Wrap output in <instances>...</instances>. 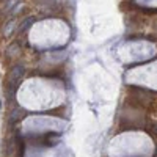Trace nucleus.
<instances>
[{"mask_svg":"<svg viewBox=\"0 0 157 157\" xmlns=\"http://www.w3.org/2000/svg\"><path fill=\"white\" fill-rule=\"evenodd\" d=\"M33 20H35V19H33V17H27V19L24 20V24L20 25L19 32H25L27 29H30V27H32V24H33Z\"/></svg>","mask_w":157,"mask_h":157,"instance_id":"nucleus-3","label":"nucleus"},{"mask_svg":"<svg viewBox=\"0 0 157 157\" xmlns=\"http://www.w3.org/2000/svg\"><path fill=\"white\" fill-rule=\"evenodd\" d=\"M17 3H19V0H10L8 5H6V10H8V11H13V6H16Z\"/></svg>","mask_w":157,"mask_h":157,"instance_id":"nucleus-4","label":"nucleus"},{"mask_svg":"<svg viewBox=\"0 0 157 157\" xmlns=\"http://www.w3.org/2000/svg\"><path fill=\"white\" fill-rule=\"evenodd\" d=\"M24 72H25V68L22 65H17L13 68V71L10 74V79H8V91H10V96H13L16 91V86H17V82L19 79L24 76Z\"/></svg>","mask_w":157,"mask_h":157,"instance_id":"nucleus-1","label":"nucleus"},{"mask_svg":"<svg viewBox=\"0 0 157 157\" xmlns=\"http://www.w3.org/2000/svg\"><path fill=\"white\" fill-rule=\"evenodd\" d=\"M16 27V20H10L8 24H6V27L3 29V33H5V36H10L11 35V32H13V29Z\"/></svg>","mask_w":157,"mask_h":157,"instance_id":"nucleus-2","label":"nucleus"}]
</instances>
